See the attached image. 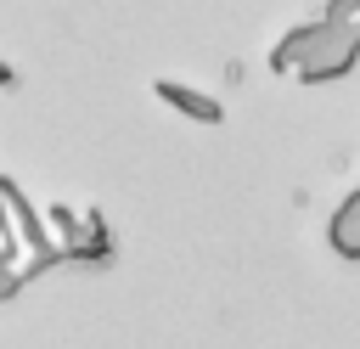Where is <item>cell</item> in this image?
<instances>
[{"mask_svg": "<svg viewBox=\"0 0 360 349\" xmlns=\"http://www.w3.org/2000/svg\"><path fill=\"white\" fill-rule=\"evenodd\" d=\"M360 62V39H354V23H298L276 51H270V68L276 73H292L304 84H326V79H343L354 73Z\"/></svg>", "mask_w": 360, "mask_h": 349, "instance_id": "cell-1", "label": "cell"}, {"mask_svg": "<svg viewBox=\"0 0 360 349\" xmlns=\"http://www.w3.org/2000/svg\"><path fill=\"white\" fill-rule=\"evenodd\" d=\"M0 214L22 231V242L34 248V259H45V265H62V248H56V236L45 231V214L28 203V191L11 180V174H0Z\"/></svg>", "mask_w": 360, "mask_h": 349, "instance_id": "cell-2", "label": "cell"}, {"mask_svg": "<svg viewBox=\"0 0 360 349\" xmlns=\"http://www.w3.org/2000/svg\"><path fill=\"white\" fill-rule=\"evenodd\" d=\"M152 96H158L163 107H174L180 118H191V124H225V101H219V96H208V90H197V84L158 79V84H152Z\"/></svg>", "mask_w": 360, "mask_h": 349, "instance_id": "cell-3", "label": "cell"}, {"mask_svg": "<svg viewBox=\"0 0 360 349\" xmlns=\"http://www.w3.org/2000/svg\"><path fill=\"white\" fill-rule=\"evenodd\" d=\"M112 253V242H107V220L90 208L84 220H79V231L62 242V259H107Z\"/></svg>", "mask_w": 360, "mask_h": 349, "instance_id": "cell-4", "label": "cell"}, {"mask_svg": "<svg viewBox=\"0 0 360 349\" xmlns=\"http://www.w3.org/2000/svg\"><path fill=\"white\" fill-rule=\"evenodd\" d=\"M321 17H326V23H354V17H360V0H326Z\"/></svg>", "mask_w": 360, "mask_h": 349, "instance_id": "cell-5", "label": "cell"}]
</instances>
